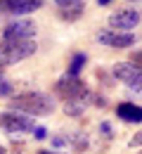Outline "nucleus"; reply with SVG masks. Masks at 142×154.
<instances>
[{
  "label": "nucleus",
  "instance_id": "f257e3e1",
  "mask_svg": "<svg viewBox=\"0 0 142 154\" xmlns=\"http://www.w3.org/2000/svg\"><path fill=\"white\" fill-rule=\"evenodd\" d=\"M55 97L45 95V93H24L19 97L10 100V109L21 112L26 116H47L55 112Z\"/></svg>",
  "mask_w": 142,
  "mask_h": 154
},
{
  "label": "nucleus",
  "instance_id": "f03ea898",
  "mask_svg": "<svg viewBox=\"0 0 142 154\" xmlns=\"http://www.w3.org/2000/svg\"><path fill=\"white\" fill-rule=\"evenodd\" d=\"M36 40H2L0 43V69L2 66H12L19 64L24 59H29L36 52Z\"/></svg>",
  "mask_w": 142,
  "mask_h": 154
},
{
  "label": "nucleus",
  "instance_id": "7ed1b4c3",
  "mask_svg": "<svg viewBox=\"0 0 142 154\" xmlns=\"http://www.w3.org/2000/svg\"><path fill=\"white\" fill-rule=\"evenodd\" d=\"M36 126H33V119L26 114H21V112H2L0 114V131H5L7 135H12V137H17L21 133H29V131H33Z\"/></svg>",
  "mask_w": 142,
  "mask_h": 154
},
{
  "label": "nucleus",
  "instance_id": "20e7f679",
  "mask_svg": "<svg viewBox=\"0 0 142 154\" xmlns=\"http://www.w3.org/2000/svg\"><path fill=\"white\" fill-rule=\"evenodd\" d=\"M114 76L121 83H125L137 97H142V66L133 62H119V64H114Z\"/></svg>",
  "mask_w": 142,
  "mask_h": 154
},
{
  "label": "nucleus",
  "instance_id": "39448f33",
  "mask_svg": "<svg viewBox=\"0 0 142 154\" xmlns=\"http://www.w3.org/2000/svg\"><path fill=\"white\" fill-rule=\"evenodd\" d=\"M36 24L33 19H14L10 21L2 31V40H31L36 36Z\"/></svg>",
  "mask_w": 142,
  "mask_h": 154
},
{
  "label": "nucleus",
  "instance_id": "423d86ee",
  "mask_svg": "<svg viewBox=\"0 0 142 154\" xmlns=\"http://www.w3.org/2000/svg\"><path fill=\"white\" fill-rule=\"evenodd\" d=\"M55 93L66 102V100H74V97H81L85 93H90L88 88H85V83H83L78 76H62L57 83H55Z\"/></svg>",
  "mask_w": 142,
  "mask_h": 154
},
{
  "label": "nucleus",
  "instance_id": "0eeeda50",
  "mask_svg": "<svg viewBox=\"0 0 142 154\" xmlns=\"http://www.w3.org/2000/svg\"><path fill=\"white\" fill-rule=\"evenodd\" d=\"M97 43L104 48H116V50H125L135 45V36L130 31H100L97 33Z\"/></svg>",
  "mask_w": 142,
  "mask_h": 154
},
{
  "label": "nucleus",
  "instance_id": "6e6552de",
  "mask_svg": "<svg viewBox=\"0 0 142 154\" xmlns=\"http://www.w3.org/2000/svg\"><path fill=\"white\" fill-rule=\"evenodd\" d=\"M137 24H140V12H137L135 7L116 10V12L109 17V26H111V31H133Z\"/></svg>",
  "mask_w": 142,
  "mask_h": 154
},
{
  "label": "nucleus",
  "instance_id": "1a4fd4ad",
  "mask_svg": "<svg viewBox=\"0 0 142 154\" xmlns=\"http://www.w3.org/2000/svg\"><path fill=\"white\" fill-rule=\"evenodd\" d=\"M43 7V0H0V12H7L12 17L31 14Z\"/></svg>",
  "mask_w": 142,
  "mask_h": 154
},
{
  "label": "nucleus",
  "instance_id": "9d476101",
  "mask_svg": "<svg viewBox=\"0 0 142 154\" xmlns=\"http://www.w3.org/2000/svg\"><path fill=\"white\" fill-rule=\"evenodd\" d=\"M92 104V93H85L81 97H74V100H66L64 102V114L71 116V119H76V116H83L85 114V109Z\"/></svg>",
  "mask_w": 142,
  "mask_h": 154
},
{
  "label": "nucleus",
  "instance_id": "9b49d317",
  "mask_svg": "<svg viewBox=\"0 0 142 154\" xmlns=\"http://www.w3.org/2000/svg\"><path fill=\"white\" fill-rule=\"evenodd\" d=\"M116 116L125 123H142V107L133 104V102H121L116 107Z\"/></svg>",
  "mask_w": 142,
  "mask_h": 154
},
{
  "label": "nucleus",
  "instance_id": "f8f14e48",
  "mask_svg": "<svg viewBox=\"0 0 142 154\" xmlns=\"http://www.w3.org/2000/svg\"><path fill=\"white\" fill-rule=\"evenodd\" d=\"M85 52H76L74 57H71V64H69V76H78L81 74V69L85 66Z\"/></svg>",
  "mask_w": 142,
  "mask_h": 154
},
{
  "label": "nucleus",
  "instance_id": "ddd939ff",
  "mask_svg": "<svg viewBox=\"0 0 142 154\" xmlns=\"http://www.w3.org/2000/svg\"><path fill=\"white\" fill-rule=\"evenodd\" d=\"M66 142H71V147L78 149V152L88 149V137H85V133H74L71 137H66Z\"/></svg>",
  "mask_w": 142,
  "mask_h": 154
},
{
  "label": "nucleus",
  "instance_id": "4468645a",
  "mask_svg": "<svg viewBox=\"0 0 142 154\" xmlns=\"http://www.w3.org/2000/svg\"><path fill=\"white\" fill-rule=\"evenodd\" d=\"M0 97H14V85L10 81H0Z\"/></svg>",
  "mask_w": 142,
  "mask_h": 154
},
{
  "label": "nucleus",
  "instance_id": "2eb2a0df",
  "mask_svg": "<svg viewBox=\"0 0 142 154\" xmlns=\"http://www.w3.org/2000/svg\"><path fill=\"white\" fill-rule=\"evenodd\" d=\"M83 12V5H76V7H69V10H62V17H64V19H76V17H78V14H81Z\"/></svg>",
  "mask_w": 142,
  "mask_h": 154
},
{
  "label": "nucleus",
  "instance_id": "dca6fc26",
  "mask_svg": "<svg viewBox=\"0 0 142 154\" xmlns=\"http://www.w3.org/2000/svg\"><path fill=\"white\" fill-rule=\"evenodd\" d=\"M55 5L59 10H69V7H76V5H83V0H55Z\"/></svg>",
  "mask_w": 142,
  "mask_h": 154
},
{
  "label": "nucleus",
  "instance_id": "f3484780",
  "mask_svg": "<svg viewBox=\"0 0 142 154\" xmlns=\"http://www.w3.org/2000/svg\"><path fill=\"white\" fill-rule=\"evenodd\" d=\"M100 133L104 135L107 140H111V137H114V128H111V123H107V121H104V123H100Z\"/></svg>",
  "mask_w": 142,
  "mask_h": 154
},
{
  "label": "nucleus",
  "instance_id": "a211bd4d",
  "mask_svg": "<svg viewBox=\"0 0 142 154\" xmlns=\"http://www.w3.org/2000/svg\"><path fill=\"white\" fill-rule=\"evenodd\" d=\"M33 137H36V140H45V137H47V131H45V128H33Z\"/></svg>",
  "mask_w": 142,
  "mask_h": 154
},
{
  "label": "nucleus",
  "instance_id": "6ab92c4d",
  "mask_svg": "<svg viewBox=\"0 0 142 154\" xmlns=\"http://www.w3.org/2000/svg\"><path fill=\"white\" fill-rule=\"evenodd\" d=\"M130 147H142V131L137 135H133V137H130Z\"/></svg>",
  "mask_w": 142,
  "mask_h": 154
},
{
  "label": "nucleus",
  "instance_id": "aec40b11",
  "mask_svg": "<svg viewBox=\"0 0 142 154\" xmlns=\"http://www.w3.org/2000/svg\"><path fill=\"white\" fill-rule=\"evenodd\" d=\"M133 64H137V66H142V50H137V52H133Z\"/></svg>",
  "mask_w": 142,
  "mask_h": 154
},
{
  "label": "nucleus",
  "instance_id": "412c9836",
  "mask_svg": "<svg viewBox=\"0 0 142 154\" xmlns=\"http://www.w3.org/2000/svg\"><path fill=\"white\" fill-rule=\"evenodd\" d=\"M109 2H111V0H97V5H100V7H107Z\"/></svg>",
  "mask_w": 142,
  "mask_h": 154
},
{
  "label": "nucleus",
  "instance_id": "4be33fe9",
  "mask_svg": "<svg viewBox=\"0 0 142 154\" xmlns=\"http://www.w3.org/2000/svg\"><path fill=\"white\" fill-rule=\"evenodd\" d=\"M0 154H7V149H5V147H2V145H0Z\"/></svg>",
  "mask_w": 142,
  "mask_h": 154
},
{
  "label": "nucleus",
  "instance_id": "5701e85b",
  "mask_svg": "<svg viewBox=\"0 0 142 154\" xmlns=\"http://www.w3.org/2000/svg\"><path fill=\"white\" fill-rule=\"evenodd\" d=\"M0 81H2V74H0Z\"/></svg>",
  "mask_w": 142,
  "mask_h": 154
},
{
  "label": "nucleus",
  "instance_id": "b1692460",
  "mask_svg": "<svg viewBox=\"0 0 142 154\" xmlns=\"http://www.w3.org/2000/svg\"><path fill=\"white\" fill-rule=\"evenodd\" d=\"M133 2H135V0H133Z\"/></svg>",
  "mask_w": 142,
  "mask_h": 154
},
{
  "label": "nucleus",
  "instance_id": "393cba45",
  "mask_svg": "<svg viewBox=\"0 0 142 154\" xmlns=\"http://www.w3.org/2000/svg\"><path fill=\"white\" fill-rule=\"evenodd\" d=\"M140 154H142V152H140Z\"/></svg>",
  "mask_w": 142,
  "mask_h": 154
}]
</instances>
